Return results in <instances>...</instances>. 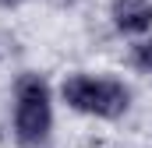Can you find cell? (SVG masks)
<instances>
[{
  "mask_svg": "<svg viewBox=\"0 0 152 148\" xmlns=\"http://www.w3.org/2000/svg\"><path fill=\"white\" fill-rule=\"evenodd\" d=\"M57 102L75 116L120 123L134 106V88L120 74H96V71H67L57 85Z\"/></svg>",
  "mask_w": 152,
  "mask_h": 148,
  "instance_id": "6da1fadb",
  "label": "cell"
},
{
  "mask_svg": "<svg viewBox=\"0 0 152 148\" xmlns=\"http://www.w3.org/2000/svg\"><path fill=\"white\" fill-rule=\"evenodd\" d=\"M57 127V88L42 71H18L11 81V138L18 148H50Z\"/></svg>",
  "mask_w": 152,
  "mask_h": 148,
  "instance_id": "7a4b0ae2",
  "label": "cell"
},
{
  "mask_svg": "<svg viewBox=\"0 0 152 148\" xmlns=\"http://www.w3.org/2000/svg\"><path fill=\"white\" fill-rule=\"evenodd\" d=\"M106 21L120 39L152 36V0H106Z\"/></svg>",
  "mask_w": 152,
  "mask_h": 148,
  "instance_id": "3957f363",
  "label": "cell"
},
{
  "mask_svg": "<svg viewBox=\"0 0 152 148\" xmlns=\"http://www.w3.org/2000/svg\"><path fill=\"white\" fill-rule=\"evenodd\" d=\"M127 67L142 78H152V36L127 42Z\"/></svg>",
  "mask_w": 152,
  "mask_h": 148,
  "instance_id": "277c9868",
  "label": "cell"
},
{
  "mask_svg": "<svg viewBox=\"0 0 152 148\" xmlns=\"http://www.w3.org/2000/svg\"><path fill=\"white\" fill-rule=\"evenodd\" d=\"M18 57H21V39H18V32L7 28V25H0V64H11Z\"/></svg>",
  "mask_w": 152,
  "mask_h": 148,
  "instance_id": "5b68a950",
  "label": "cell"
},
{
  "mask_svg": "<svg viewBox=\"0 0 152 148\" xmlns=\"http://www.w3.org/2000/svg\"><path fill=\"white\" fill-rule=\"evenodd\" d=\"M81 4H85V0H46V7H53V11H60V14H71Z\"/></svg>",
  "mask_w": 152,
  "mask_h": 148,
  "instance_id": "8992f818",
  "label": "cell"
},
{
  "mask_svg": "<svg viewBox=\"0 0 152 148\" xmlns=\"http://www.w3.org/2000/svg\"><path fill=\"white\" fill-rule=\"evenodd\" d=\"M32 0H0V11L4 14H14V11H21V7H28Z\"/></svg>",
  "mask_w": 152,
  "mask_h": 148,
  "instance_id": "52a82bcc",
  "label": "cell"
}]
</instances>
